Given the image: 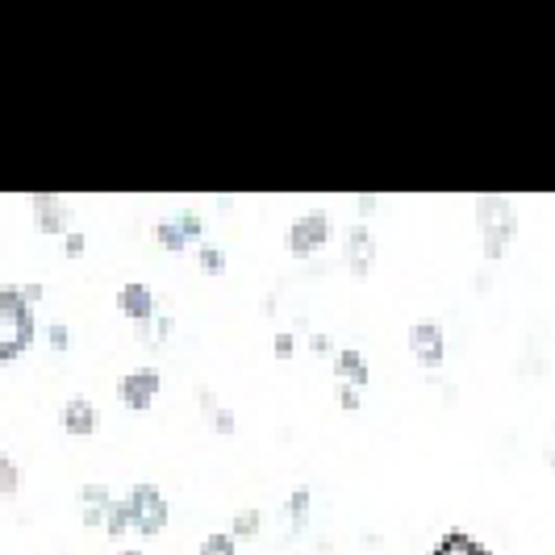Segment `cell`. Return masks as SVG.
Segmentation results:
<instances>
[{"label": "cell", "instance_id": "6da1fadb", "mask_svg": "<svg viewBox=\"0 0 555 555\" xmlns=\"http://www.w3.org/2000/svg\"><path fill=\"white\" fill-rule=\"evenodd\" d=\"M29 343H34V309L22 288L4 284L0 288V363L17 360Z\"/></svg>", "mask_w": 555, "mask_h": 555}, {"label": "cell", "instance_id": "7a4b0ae2", "mask_svg": "<svg viewBox=\"0 0 555 555\" xmlns=\"http://www.w3.org/2000/svg\"><path fill=\"white\" fill-rule=\"evenodd\" d=\"M476 222H480V234H485V255L501 259L505 247L514 243V234H518L514 201L509 196H476Z\"/></svg>", "mask_w": 555, "mask_h": 555}, {"label": "cell", "instance_id": "3957f363", "mask_svg": "<svg viewBox=\"0 0 555 555\" xmlns=\"http://www.w3.org/2000/svg\"><path fill=\"white\" fill-rule=\"evenodd\" d=\"M126 514H130V527L139 530V534H159L167 527V518H171V505H167L159 485L142 480V485H134L126 493Z\"/></svg>", "mask_w": 555, "mask_h": 555}, {"label": "cell", "instance_id": "277c9868", "mask_svg": "<svg viewBox=\"0 0 555 555\" xmlns=\"http://www.w3.org/2000/svg\"><path fill=\"white\" fill-rule=\"evenodd\" d=\"M326 238H331V218H326V209H309V214H301L297 222L288 225L284 247L293 250V255H313Z\"/></svg>", "mask_w": 555, "mask_h": 555}, {"label": "cell", "instance_id": "5b68a950", "mask_svg": "<svg viewBox=\"0 0 555 555\" xmlns=\"http://www.w3.org/2000/svg\"><path fill=\"white\" fill-rule=\"evenodd\" d=\"M159 389H164V376H159L155 367H134V372H126V376L117 380V397H121L130 410H151Z\"/></svg>", "mask_w": 555, "mask_h": 555}, {"label": "cell", "instance_id": "8992f818", "mask_svg": "<svg viewBox=\"0 0 555 555\" xmlns=\"http://www.w3.org/2000/svg\"><path fill=\"white\" fill-rule=\"evenodd\" d=\"M410 351H414L426 367H439L447 356L443 326H439V322H414V326H410Z\"/></svg>", "mask_w": 555, "mask_h": 555}, {"label": "cell", "instance_id": "52a82bcc", "mask_svg": "<svg viewBox=\"0 0 555 555\" xmlns=\"http://www.w3.org/2000/svg\"><path fill=\"white\" fill-rule=\"evenodd\" d=\"M117 309L126 313V318H134V322H151L155 318V293L146 288V284H121V293H117Z\"/></svg>", "mask_w": 555, "mask_h": 555}, {"label": "cell", "instance_id": "ba28073f", "mask_svg": "<svg viewBox=\"0 0 555 555\" xmlns=\"http://www.w3.org/2000/svg\"><path fill=\"white\" fill-rule=\"evenodd\" d=\"M59 422H63V430H72V435H92V430H96V405H92L88 397H72V401L63 405Z\"/></svg>", "mask_w": 555, "mask_h": 555}, {"label": "cell", "instance_id": "9c48e42d", "mask_svg": "<svg viewBox=\"0 0 555 555\" xmlns=\"http://www.w3.org/2000/svg\"><path fill=\"white\" fill-rule=\"evenodd\" d=\"M334 367H338V385H351V389H363L367 385V360L356 347H343L334 356Z\"/></svg>", "mask_w": 555, "mask_h": 555}, {"label": "cell", "instance_id": "30bf717a", "mask_svg": "<svg viewBox=\"0 0 555 555\" xmlns=\"http://www.w3.org/2000/svg\"><path fill=\"white\" fill-rule=\"evenodd\" d=\"M372 255H376V243H372L367 225H356V230H351V238H347V259H351V272H356V276H367Z\"/></svg>", "mask_w": 555, "mask_h": 555}, {"label": "cell", "instance_id": "8fae6325", "mask_svg": "<svg viewBox=\"0 0 555 555\" xmlns=\"http://www.w3.org/2000/svg\"><path fill=\"white\" fill-rule=\"evenodd\" d=\"M80 498H83V522L88 527H105V514H109V489L105 485H83L80 489Z\"/></svg>", "mask_w": 555, "mask_h": 555}, {"label": "cell", "instance_id": "7c38bea8", "mask_svg": "<svg viewBox=\"0 0 555 555\" xmlns=\"http://www.w3.org/2000/svg\"><path fill=\"white\" fill-rule=\"evenodd\" d=\"M485 543H476L468 530H447L443 539L430 547V555H480Z\"/></svg>", "mask_w": 555, "mask_h": 555}, {"label": "cell", "instance_id": "4fadbf2b", "mask_svg": "<svg viewBox=\"0 0 555 555\" xmlns=\"http://www.w3.org/2000/svg\"><path fill=\"white\" fill-rule=\"evenodd\" d=\"M34 214H38V222L47 225L51 234L63 230V205H59L55 196H34Z\"/></svg>", "mask_w": 555, "mask_h": 555}, {"label": "cell", "instance_id": "5bb4252c", "mask_svg": "<svg viewBox=\"0 0 555 555\" xmlns=\"http://www.w3.org/2000/svg\"><path fill=\"white\" fill-rule=\"evenodd\" d=\"M155 243H159V247H167V250H184V247H189V234L180 230V222H176V218H167V222L155 225Z\"/></svg>", "mask_w": 555, "mask_h": 555}, {"label": "cell", "instance_id": "9a60e30c", "mask_svg": "<svg viewBox=\"0 0 555 555\" xmlns=\"http://www.w3.org/2000/svg\"><path fill=\"white\" fill-rule=\"evenodd\" d=\"M17 489H22V468H17L13 455L0 451V498H9V493H17Z\"/></svg>", "mask_w": 555, "mask_h": 555}, {"label": "cell", "instance_id": "2e32d148", "mask_svg": "<svg viewBox=\"0 0 555 555\" xmlns=\"http://www.w3.org/2000/svg\"><path fill=\"white\" fill-rule=\"evenodd\" d=\"M259 522H263V518H259V509H238V514H234V522H230V539H234V543H238V539H255Z\"/></svg>", "mask_w": 555, "mask_h": 555}, {"label": "cell", "instance_id": "e0dca14e", "mask_svg": "<svg viewBox=\"0 0 555 555\" xmlns=\"http://www.w3.org/2000/svg\"><path fill=\"white\" fill-rule=\"evenodd\" d=\"M130 530V514H126V501H113L109 514H105V534L109 539H121Z\"/></svg>", "mask_w": 555, "mask_h": 555}, {"label": "cell", "instance_id": "ac0fdd59", "mask_svg": "<svg viewBox=\"0 0 555 555\" xmlns=\"http://www.w3.org/2000/svg\"><path fill=\"white\" fill-rule=\"evenodd\" d=\"M196 555H238V543L230 539V534H209L205 543H201V552Z\"/></svg>", "mask_w": 555, "mask_h": 555}, {"label": "cell", "instance_id": "d6986e66", "mask_svg": "<svg viewBox=\"0 0 555 555\" xmlns=\"http://www.w3.org/2000/svg\"><path fill=\"white\" fill-rule=\"evenodd\" d=\"M196 255H201V268H205L209 276H218V272L225 268V250L222 247H209V243H205V247L196 250Z\"/></svg>", "mask_w": 555, "mask_h": 555}, {"label": "cell", "instance_id": "ffe728a7", "mask_svg": "<svg viewBox=\"0 0 555 555\" xmlns=\"http://www.w3.org/2000/svg\"><path fill=\"white\" fill-rule=\"evenodd\" d=\"M288 514H293V527H301L309 514V489H293V498H288Z\"/></svg>", "mask_w": 555, "mask_h": 555}, {"label": "cell", "instance_id": "44dd1931", "mask_svg": "<svg viewBox=\"0 0 555 555\" xmlns=\"http://www.w3.org/2000/svg\"><path fill=\"white\" fill-rule=\"evenodd\" d=\"M201 397H205V410H209V417H214L225 435H230V430H234V414H230V410H218V401H214L209 392H201Z\"/></svg>", "mask_w": 555, "mask_h": 555}, {"label": "cell", "instance_id": "7402d4cb", "mask_svg": "<svg viewBox=\"0 0 555 555\" xmlns=\"http://www.w3.org/2000/svg\"><path fill=\"white\" fill-rule=\"evenodd\" d=\"M176 222H180V230L189 234V243H196V238H201V214H193V209H180V214H176Z\"/></svg>", "mask_w": 555, "mask_h": 555}, {"label": "cell", "instance_id": "603a6c76", "mask_svg": "<svg viewBox=\"0 0 555 555\" xmlns=\"http://www.w3.org/2000/svg\"><path fill=\"white\" fill-rule=\"evenodd\" d=\"M338 405H343V410H356V405H360V389L338 385Z\"/></svg>", "mask_w": 555, "mask_h": 555}, {"label": "cell", "instance_id": "cb8c5ba5", "mask_svg": "<svg viewBox=\"0 0 555 555\" xmlns=\"http://www.w3.org/2000/svg\"><path fill=\"white\" fill-rule=\"evenodd\" d=\"M67 343H72V338H67V326L55 322V326H51V347H55V351H67Z\"/></svg>", "mask_w": 555, "mask_h": 555}, {"label": "cell", "instance_id": "d4e9b609", "mask_svg": "<svg viewBox=\"0 0 555 555\" xmlns=\"http://www.w3.org/2000/svg\"><path fill=\"white\" fill-rule=\"evenodd\" d=\"M272 351H276V356H293V334H276Z\"/></svg>", "mask_w": 555, "mask_h": 555}, {"label": "cell", "instance_id": "484cf974", "mask_svg": "<svg viewBox=\"0 0 555 555\" xmlns=\"http://www.w3.org/2000/svg\"><path fill=\"white\" fill-rule=\"evenodd\" d=\"M63 250H67V255H83V234H67V238H63Z\"/></svg>", "mask_w": 555, "mask_h": 555}, {"label": "cell", "instance_id": "4316f807", "mask_svg": "<svg viewBox=\"0 0 555 555\" xmlns=\"http://www.w3.org/2000/svg\"><path fill=\"white\" fill-rule=\"evenodd\" d=\"M121 555H142V552H121Z\"/></svg>", "mask_w": 555, "mask_h": 555}, {"label": "cell", "instance_id": "83f0119b", "mask_svg": "<svg viewBox=\"0 0 555 555\" xmlns=\"http://www.w3.org/2000/svg\"><path fill=\"white\" fill-rule=\"evenodd\" d=\"M480 555H493V552H489V547H485V552H480Z\"/></svg>", "mask_w": 555, "mask_h": 555}]
</instances>
